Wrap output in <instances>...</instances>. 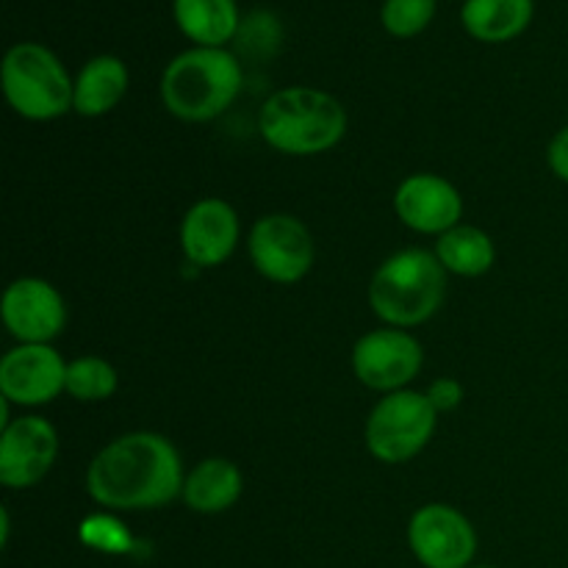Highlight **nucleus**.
I'll list each match as a JSON object with an SVG mask.
<instances>
[{"label": "nucleus", "instance_id": "4be33fe9", "mask_svg": "<svg viewBox=\"0 0 568 568\" xmlns=\"http://www.w3.org/2000/svg\"><path fill=\"white\" fill-rule=\"evenodd\" d=\"M425 394L438 414H442V410L447 414V410L458 408V405L464 403V386H460L458 381H453V377H442V381L433 383Z\"/></svg>", "mask_w": 568, "mask_h": 568}, {"label": "nucleus", "instance_id": "f3484780", "mask_svg": "<svg viewBox=\"0 0 568 568\" xmlns=\"http://www.w3.org/2000/svg\"><path fill=\"white\" fill-rule=\"evenodd\" d=\"M536 14V0H466L460 22L477 42H510L527 31Z\"/></svg>", "mask_w": 568, "mask_h": 568}, {"label": "nucleus", "instance_id": "ddd939ff", "mask_svg": "<svg viewBox=\"0 0 568 568\" xmlns=\"http://www.w3.org/2000/svg\"><path fill=\"white\" fill-rule=\"evenodd\" d=\"M394 211L405 227L425 236H442L464 220V197L442 175L416 172L394 192Z\"/></svg>", "mask_w": 568, "mask_h": 568}, {"label": "nucleus", "instance_id": "5701e85b", "mask_svg": "<svg viewBox=\"0 0 568 568\" xmlns=\"http://www.w3.org/2000/svg\"><path fill=\"white\" fill-rule=\"evenodd\" d=\"M547 164L558 181L568 183V125L560 128L547 148Z\"/></svg>", "mask_w": 568, "mask_h": 568}, {"label": "nucleus", "instance_id": "9b49d317", "mask_svg": "<svg viewBox=\"0 0 568 568\" xmlns=\"http://www.w3.org/2000/svg\"><path fill=\"white\" fill-rule=\"evenodd\" d=\"M3 325L20 344H50L67 325V303L53 283L20 277L9 283L0 303Z\"/></svg>", "mask_w": 568, "mask_h": 568}, {"label": "nucleus", "instance_id": "1a4fd4ad", "mask_svg": "<svg viewBox=\"0 0 568 568\" xmlns=\"http://www.w3.org/2000/svg\"><path fill=\"white\" fill-rule=\"evenodd\" d=\"M408 547L425 568H469L477 555V532L458 508L430 503L410 516Z\"/></svg>", "mask_w": 568, "mask_h": 568}, {"label": "nucleus", "instance_id": "20e7f679", "mask_svg": "<svg viewBox=\"0 0 568 568\" xmlns=\"http://www.w3.org/2000/svg\"><path fill=\"white\" fill-rule=\"evenodd\" d=\"M447 297V270L436 253L422 247L388 255L369 283V305L388 327L422 325L442 308Z\"/></svg>", "mask_w": 568, "mask_h": 568}, {"label": "nucleus", "instance_id": "b1692460", "mask_svg": "<svg viewBox=\"0 0 568 568\" xmlns=\"http://www.w3.org/2000/svg\"><path fill=\"white\" fill-rule=\"evenodd\" d=\"M469 568H499V566H488V564H483V566H475V564H471Z\"/></svg>", "mask_w": 568, "mask_h": 568}, {"label": "nucleus", "instance_id": "4468645a", "mask_svg": "<svg viewBox=\"0 0 568 568\" xmlns=\"http://www.w3.org/2000/svg\"><path fill=\"white\" fill-rule=\"evenodd\" d=\"M239 236L242 225L236 209L222 197L197 200L181 222V250L189 264L200 270L225 264L236 250Z\"/></svg>", "mask_w": 568, "mask_h": 568}, {"label": "nucleus", "instance_id": "6e6552de", "mask_svg": "<svg viewBox=\"0 0 568 568\" xmlns=\"http://www.w3.org/2000/svg\"><path fill=\"white\" fill-rule=\"evenodd\" d=\"M425 366V349L403 327H383L361 336L353 347V372L366 388L403 392Z\"/></svg>", "mask_w": 568, "mask_h": 568}, {"label": "nucleus", "instance_id": "39448f33", "mask_svg": "<svg viewBox=\"0 0 568 568\" xmlns=\"http://www.w3.org/2000/svg\"><path fill=\"white\" fill-rule=\"evenodd\" d=\"M0 78L9 105L26 120L50 122L72 111L75 81L44 44L17 42L9 48Z\"/></svg>", "mask_w": 568, "mask_h": 568}, {"label": "nucleus", "instance_id": "f257e3e1", "mask_svg": "<svg viewBox=\"0 0 568 568\" xmlns=\"http://www.w3.org/2000/svg\"><path fill=\"white\" fill-rule=\"evenodd\" d=\"M183 464L159 433H125L105 444L87 469V494L109 510H153L183 497Z\"/></svg>", "mask_w": 568, "mask_h": 568}, {"label": "nucleus", "instance_id": "6ab92c4d", "mask_svg": "<svg viewBox=\"0 0 568 568\" xmlns=\"http://www.w3.org/2000/svg\"><path fill=\"white\" fill-rule=\"evenodd\" d=\"M436 258L453 275L460 277H480L494 266L497 250H494L491 236L475 225H455L453 231L442 233L436 242Z\"/></svg>", "mask_w": 568, "mask_h": 568}, {"label": "nucleus", "instance_id": "412c9836", "mask_svg": "<svg viewBox=\"0 0 568 568\" xmlns=\"http://www.w3.org/2000/svg\"><path fill=\"white\" fill-rule=\"evenodd\" d=\"M436 17V0H386L381 9L383 28L397 39L419 37Z\"/></svg>", "mask_w": 568, "mask_h": 568}, {"label": "nucleus", "instance_id": "a211bd4d", "mask_svg": "<svg viewBox=\"0 0 568 568\" xmlns=\"http://www.w3.org/2000/svg\"><path fill=\"white\" fill-rule=\"evenodd\" d=\"M172 14L194 48H225L239 31L236 0H172Z\"/></svg>", "mask_w": 568, "mask_h": 568}, {"label": "nucleus", "instance_id": "0eeeda50", "mask_svg": "<svg viewBox=\"0 0 568 568\" xmlns=\"http://www.w3.org/2000/svg\"><path fill=\"white\" fill-rule=\"evenodd\" d=\"M247 250L258 275L283 286L303 281L316 258L314 236L305 222L292 214L261 216L250 231Z\"/></svg>", "mask_w": 568, "mask_h": 568}, {"label": "nucleus", "instance_id": "f8f14e48", "mask_svg": "<svg viewBox=\"0 0 568 568\" xmlns=\"http://www.w3.org/2000/svg\"><path fill=\"white\" fill-rule=\"evenodd\" d=\"M59 455V433L44 416H20L0 433V483L33 488L44 480Z\"/></svg>", "mask_w": 568, "mask_h": 568}, {"label": "nucleus", "instance_id": "f03ea898", "mask_svg": "<svg viewBox=\"0 0 568 568\" xmlns=\"http://www.w3.org/2000/svg\"><path fill=\"white\" fill-rule=\"evenodd\" d=\"M244 87V70L225 48L178 53L161 75V100L183 122H211L225 114Z\"/></svg>", "mask_w": 568, "mask_h": 568}, {"label": "nucleus", "instance_id": "423d86ee", "mask_svg": "<svg viewBox=\"0 0 568 568\" xmlns=\"http://www.w3.org/2000/svg\"><path fill=\"white\" fill-rule=\"evenodd\" d=\"M436 425L438 410L427 394L410 388L386 394L366 422V449L381 464H405L430 444Z\"/></svg>", "mask_w": 568, "mask_h": 568}, {"label": "nucleus", "instance_id": "2eb2a0df", "mask_svg": "<svg viewBox=\"0 0 568 568\" xmlns=\"http://www.w3.org/2000/svg\"><path fill=\"white\" fill-rule=\"evenodd\" d=\"M244 494V475L233 460L209 458L194 466L183 483V503L189 510L216 516L231 510Z\"/></svg>", "mask_w": 568, "mask_h": 568}, {"label": "nucleus", "instance_id": "7ed1b4c3", "mask_svg": "<svg viewBox=\"0 0 568 568\" xmlns=\"http://www.w3.org/2000/svg\"><path fill=\"white\" fill-rule=\"evenodd\" d=\"M258 131L272 150L286 155H320L336 148L347 133V111L314 87H288L261 105Z\"/></svg>", "mask_w": 568, "mask_h": 568}, {"label": "nucleus", "instance_id": "dca6fc26", "mask_svg": "<svg viewBox=\"0 0 568 568\" xmlns=\"http://www.w3.org/2000/svg\"><path fill=\"white\" fill-rule=\"evenodd\" d=\"M125 61L116 55H94L81 67L75 78V94H72V111L81 116H103L116 109L128 92Z\"/></svg>", "mask_w": 568, "mask_h": 568}, {"label": "nucleus", "instance_id": "9d476101", "mask_svg": "<svg viewBox=\"0 0 568 568\" xmlns=\"http://www.w3.org/2000/svg\"><path fill=\"white\" fill-rule=\"evenodd\" d=\"M67 392V361L50 344H17L0 361V397L37 408Z\"/></svg>", "mask_w": 568, "mask_h": 568}, {"label": "nucleus", "instance_id": "aec40b11", "mask_svg": "<svg viewBox=\"0 0 568 568\" xmlns=\"http://www.w3.org/2000/svg\"><path fill=\"white\" fill-rule=\"evenodd\" d=\"M116 386V369L100 355H81L67 364V394L78 403H103L114 397Z\"/></svg>", "mask_w": 568, "mask_h": 568}]
</instances>
